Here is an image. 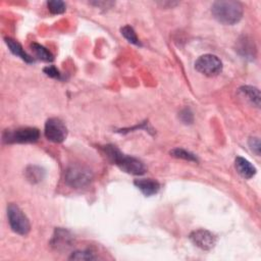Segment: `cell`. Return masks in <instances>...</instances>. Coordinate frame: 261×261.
Masks as SVG:
<instances>
[{
    "label": "cell",
    "mask_w": 261,
    "mask_h": 261,
    "mask_svg": "<svg viewBox=\"0 0 261 261\" xmlns=\"http://www.w3.org/2000/svg\"><path fill=\"white\" fill-rule=\"evenodd\" d=\"M211 12L216 20L223 24H234L243 17V5L239 1L219 0L212 4Z\"/></svg>",
    "instance_id": "cell-1"
},
{
    "label": "cell",
    "mask_w": 261,
    "mask_h": 261,
    "mask_svg": "<svg viewBox=\"0 0 261 261\" xmlns=\"http://www.w3.org/2000/svg\"><path fill=\"white\" fill-rule=\"evenodd\" d=\"M104 151L107 157L122 171L134 175H142L146 172V166L141 160L121 153L115 146L107 145L104 147Z\"/></svg>",
    "instance_id": "cell-2"
},
{
    "label": "cell",
    "mask_w": 261,
    "mask_h": 261,
    "mask_svg": "<svg viewBox=\"0 0 261 261\" xmlns=\"http://www.w3.org/2000/svg\"><path fill=\"white\" fill-rule=\"evenodd\" d=\"M93 179V172L87 166L72 164L64 172V181L67 186L74 189L87 187Z\"/></svg>",
    "instance_id": "cell-3"
},
{
    "label": "cell",
    "mask_w": 261,
    "mask_h": 261,
    "mask_svg": "<svg viewBox=\"0 0 261 261\" xmlns=\"http://www.w3.org/2000/svg\"><path fill=\"white\" fill-rule=\"evenodd\" d=\"M7 218L10 225V228L20 236H25L30 232L31 224L22 212V210L16 204H9L7 206Z\"/></svg>",
    "instance_id": "cell-4"
},
{
    "label": "cell",
    "mask_w": 261,
    "mask_h": 261,
    "mask_svg": "<svg viewBox=\"0 0 261 261\" xmlns=\"http://www.w3.org/2000/svg\"><path fill=\"white\" fill-rule=\"evenodd\" d=\"M39 138L40 132L36 127H18L15 129H6L3 133V142L7 144L35 143Z\"/></svg>",
    "instance_id": "cell-5"
},
{
    "label": "cell",
    "mask_w": 261,
    "mask_h": 261,
    "mask_svg": "<svg viewBox=\"0 0 261 261\" xmlns=\"http://www.w3.org/2000/svg\"><path fill=\"white\" fill-rule=\"evenodd\" d=\"M195 68L207 76H215L222 70L221 60L213 54H204L195 62Z\"/></svg>",
    "instance_id": "cell-6"
},
{
    "label": "cell",
    "mask_w": 261,
    "mask_h": 261,
    "mask_svg": "<svg viewBox=\"0 0 261 261\" xmlns=\"http://www.w3.org/2000/svg\"><path fill=\"white\" fill-rule=\"evenodd\" d=\"M44 134L49 141L53 143H61L66 139L67 128L59 118L52 117L46 121Z\"/></svg>",
    "instance_id": "cell-7"
},
{
    "label": "cell",
    "mask_w": 261,
    "mask_h": 261,
    "mask_svg": "<svg viewBox=\"0 0 261 261\" xmlns=\"http://www.w3.org/2000/svg\"><path fill=\"white\" fill-rule=\"evenodd\" d=\"M191 242L202 250H211L216 244V237L207 229H196L189 236Z\"/></svg>",
    "instance_id": "cell-8"
},
{
    "label": "cell",
    "mask_w": 261,
    "mask_h": 261,
    "mask_svg": "<svg viewBox=\"0 0 261 261\" xmlns=\"http://www.w3.org/2000/svg\"><path fill=\"white\" fill-rule=\"evenodd\" d=\"M72 236L63 228H56L51 240V246L56 250L67 249L71 246Z\"/></svg>",
    "instance_id": "cell-9"
},
{
    "label": "cell",
    "mask_w": 261,
    "mask_h": 261,
    "mask_svg": "<svg viewBox=\"0 0 261 261\" xmlns=\"http://www.w3.org/2000/svg\"><path fill=\"white\" fill-rule=\"evenodd\" d=\"M241 56L246 59H254L256 55V47L252 39L247 36H243L241 39L238 40V45L236 49Z\"/></svg>",
    "instance_id": "cell-10"
},
{
    "label": "cell",
    "mask_w": 261,
    "mask_h": 261,
    "mask_svg": "<svg viewBox=\"0 0 261 261\" xmlns=\"http://www.w3.org/2000/svg\"><path fill=\"white\" fill-rule=\"evenodd\" d=\"M135 186L145 195V196H152L158 193L160 189V184L152 178H140L134 181Z\"/></svg>",
    "instance_id": "cell-11"
},
{
    "label": "cell",
    "mask_w": 261,
    "mask_h": 261,
    "mask_svg": "<svg viewBox=\"0 0 261 261\" xmlns=\"http://www.w3.org/2000/svg\"><path fill=\"white\" fill-rule=\"evenodd\" d=\"M234 167L237 171L244 178H251L256 174V167L246 158L238 156L234 160Z\"/></svg>",
    "instance_id": "cell-12"
},
{
    "label": "cell",
    "mask_w": 261,
    "mask_h": 261,
    "mask_svg": "<svg viewBox=\"0 0 261 261\" xmlns=\"http://www.w3.org/2000/svg\"><path fill=\"white\" fill-rule=\"evenodd\" d=\"M4 40H5V43H6L7 47L9 48V50H10V52H11L12 54H14L15 56L19 57L20 59H22L23 61H25V62H28V63H33V62L35 61L34 58H33L32 56H30V55L23 50V48L21 47V45H20L18 42H16L15 40H13V39H11V38H5Z\"/></svg>",
    "instance_id": "cell-13"
},
{
    "label": "cell",
    "mask_w": 261,
    "mask_h": 261,
    "mask_svg": "<svg viewBox=\"0 0 261 261\" xmlns=\"http://www.w3.org/2000/svg\"><path fill=\"white\" fill-rule=\"evenodd\" d=\"M239 92L251 104H253L257 108L260 107V92L257 88L252 86H244L240 88Z\"/></svg>",
    "instance_id": "cell-14"
},
{
    "label": "cell",
    "mask_w": 261,
    "mask_h": 261,
    "mask_svg": "<svg viewBox=\"0 0 261 261\" xmlns=\"http://www.w3.org/2000/svg\"><path fill=\"white\" fill-rule=\"evenodd\" d=\"M24 175L32 184H38L45 177V170L38 165H29L25 168Z\"/></svg>",
    "instance_id": "cell-15"
},
{
    "label": "cell",
    "mask_w": 261,
    "mask_h": 261,
    "mask_svg": "<svg viewBox=\"0 0 261 261\" xmlns=\"http://www.w3.org/2000/svg\"><path fill=\"white\" fill-rule=\"evenodd\" d=\"M31 48H32L33 52L35 53V55L39 59H41L43 61H47V62L53 61L54 57H53L52 53L48 49H46L44 46H42V45H40L38 43H33L31 45Z\"/></svg>",
    "instance_id": "cell-16"
},
{
    "label": "cell",
    "mask_w": 261,
    "mask_h": 261,
    "mask_svg": "<svg viewBox=\"0 0 261 261\" xmlns=\"http://www.w3.org/2000/svg\"><path fill=\"white\" fill-rule=\"evenodd\" d=\"M121 35L132 44L137 45V46H141V42L139 40V38L137 37V34L135 32V30L130 27V25H124L120 29Z\"/></svg>",
    "instance_id": "cell-17"
},
{
    "label": "cell",
    "mask_w": 261,
    "mask_h": 261,
    "mask_svg": "<svg viewBox=\"0 0 261 261\" xmlns=\"http://www.w3.org/2000/svg\"><path fill=\"white\" fill-rule=\"evenodd\" d=\"M170 155L175 157V158H180V159H185V160H188V161H194V162L198 161L197 157L193 153H191V152H189L185 149H181V148L172 149L170 151Z\"/></svg>",
    "instance_id": "cell-18"
},
{
    "label": "cell",
    "mask_w": 261,
    "mask_h": 261,
    "mask_svg": "<svg viewBox=\"0 0 261 261\" xmlns=\"http://www.w3.org/2000/svg\"><path fill=\"white\" fill-rule=\"evenodd\" d=\"M69 260H95L97 259V256L94 255L89 250H80V251H74L70 254L68 257Z\"/></svg>",
    "instance_id": "cell-19"
},
{
    "label": "cell",
    "mask_w": 261,
    "mask_h": 261,
    "mask_svg": "<svg viewBox=\"0 0 261 261\" xmlns=\"http://www.w3.org/2000/svg\"><path fill=\"white\" fill-rule=\"evenodd\" d=\"M47 7L48 10L52 13V14H61L65 11L66 9V5L63 1L60 0H51L47 2Z\"/></svg>",
    "instance_id": "cell-20"
},
{
    "label": "cell",
    "mask_w": 261,
    "mask_h": 261,
    "mask_svg": "<svg viewBox=\"0 0 261 261\" xmlns=\"http://www.w3.org/2000/svg\"><path fill=\"white\" fill-rule=\"evenodd\" d=\"M179 119L186 123V124H190L193 122L194 120V116L192 111L189 108H185L179 112Z\"/></svg>",
    "instance_id": "cell-21"
},
{
    "label": "cell",
    "mask_w": 261,
    "mask_h": 261,
    "mask_svg": "<svg viewBox=\"0 0 261 261\" xmlns=\"http://www.w3.org/2000/svg\"><path fill=\"white\" fill-rule=\"evenodd\" d=\"M44 73L50 77H53V79H60V72L59 70L53 66V65H49V66H46L44 69H43Z\"/></svg>",
    "instance_id": "cell-22"
},
{
    "label": "cell",
    "mask_w": 261,
    "mask_h": 261,
    "mask_svg": "<svg viewBox=\"0 0 261 261\" xmlns=\"http://www.w3.org/2000/svg\"><path fill=\"white\" fill-rule=\"evenodd\" d=\"M249 146L251 148V150L256 153V155H260V140L259 138H256V137H253V138H250L249 140Z\"/></svg>",
    "instance_id": "cell-23"
}]
</instances>
